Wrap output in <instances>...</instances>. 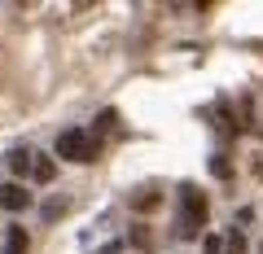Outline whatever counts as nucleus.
<instances>
[{"mask_svg":"<svg viewBox=\"0 0 263 254\" xmlns=\"http://www.w3.org/2000/svg\"><path fill=\"white\" fill-rule=\"evenodd\" d=\"M202 254H224V241H219V237H206V241H202Z\"/></svg>","mask_w":263,"mask_h":254,"instance_id":"nucleus-11","label":"nucleus"},{"mask_svg":"<svg viewBox=\"0 0 263 254\" xmlns=\"http://www.w3.org/2000/svg\"><path fill=\"white\" fill-rule=\"evenodd\" d=\"M158 206H162L158 188H136V193H132V210H141V215H145V210H158Z\"/></svg>","mask_w":263,"mask_h":254,"instance_id":"nucleus-4","label":"nucleus"},{"mask_svg":"<svg viewBox=\"0 0 263 254\" xmlns=\"http://www.w3.org/2000/svg\"><path fill=\"white\" fill-rule=\"evenodd\" d=\"M97 254H119V241H110L105 250H97Z\"/></svg>","mask_w":263,"mask_h":254,"instance_id":"nucleus-13","label":"nucleus"},{"mask_svg":"<svg viewBox=\"0 0 263 254\" xmlns=\"http://www.w3.org/2000/svg\"><path fill=\"white\" fill-rule=\"evenodd\" d=\"M0 206L18 215V210H27V206H31V193H27L22 184H0Z\"/></svg>","mask_w":263,"mask_h":254,"instance_id":"nucleus-3","label":"nucleus"},{"mask_svg":"<svg viewBox=\"0 0 263 254\" xmlns=\"http://www.w3.org/2000/svg\"><path fill=\"white\" fill-rule=\"evenodd\" d=\"M31 175H35L40 184H53V180H57V162L44 158V153H35V162H31Z\"/></svg>","mask_w":263,"mask_h":254,"instance_id":"nucleus-6","label":"nucleus"},{"mask_svg":"<svg viewBox=\"0 0 263 254\" xmlns=\"http://www.w3.org/2000/svg\"><path fill=\"white\" fill-rule=\"evenodd\" d=\"M31 162H35L31 149H13L9 153V171H13V175H31Z\"/></svg>","mask_w":263,"mask_h":254,"instance_id":"nucleus-7","label":"nucleus"},{"mask_svg":"<svg viewBox=\"0 0 263 254\" xmlns=\"http://www.w3.org/2000/svg\"><path fill=\"white\" fill-rule=\"evenodd\" d=\"M136 250H154V232H149V224H132V237H127Z\"/></svg>","mask_w":263,"mask_h":254,"instance_id":"nucleus-8","label":"nucleus"},{"mask_svg":"<svg viewBox=\"0 0 263 254\" xmlns=\"http://www.w3.org/2000/svg\"><path fill=\"white\" fill-rule=\"evenodd\" d=\"M66 206H70L66 198H53V202H44V210H40V215H44V224H53V219H62V215H66Z\"/></svg>","mask_w":263,"mask_h":254,"instance_id":"nucleus-9","label":"nucleus"},{"mask_svg":"<svg viewBox=\"0 0 263 254\" xmlns=\"http://www.w3.org/2000/svg\"><path fill=\"white\" fill-rule=\"evenodd\" d=\"M31 250V237H27V228H18L13 224L9 232H5V254H27Z\"/></svg>","mask_w":263,"mask_h":254,"instance_id":"nucleus-5","label":"nucleus"},{"mask_svg":"<svg viewBox=\"0 0 263 254\" xmlns=\"http://www.w3.org/2000/svg\"><path fill=\"white\" fill-rule=\"evenodd\" d=\"M97 153H101V141H97L92 132H84V127H66V132L57 136V158H70V162H97Z\"/></svg>","mask_w":263,"mask_h":254,"instance_id":"nucleus-2","label":"nucleus"},{"mask_svg":"<svg viewBox=\"0 0 263 254\" xmlns=\"http://www.w3.org/2000/svg\"><path fill=\"white\" fill-rule=\"evenodd\" d=\"M254 175H259V180H263V162H254Z\"/></svg>","mask_w":263,"mask_h":254,"instance_id":"nucleus-14","label":"nucleus"},{"mask_svg":"<svg viewBox=\"0 0 263 254\" xmlns=\"http://www.w3.org/2000/svg\"><path fill=\"white\" fill-rule=\"evenodd\" d=\"M114 119H119L114 110H101V114H97V127H92V136H105V132H114Z\"/></svg>","mask_w":263,"mask_h":254,"instance_id":"nucleus-10","label":"nucleus"},{"mask_svg":"<svg viewBox=\"0 0 263 254\" xmlns=\"http://www.w3.org/2000/svg\"><path fill=\"white\" fill-rule=\"evenodd\" d=\"M206 228V193L197 184H180V219H176V237L193 241Z\"/></svg>","mask_w":263,"mask_h":254,"instance_id":"nucleus-1","label":"nucleus"},{"mask_svg":"<svg viewBox=\"0 0 263 254\" xmlns=\"http://www.w3.org/2000/svg\"><path fill=\"white\" fill-rule=\"evenodd\" d=\"M211 171H215V175H224V180L233 175V167H228V158H215V162H211Z\"/></svg>","mask_w":263,"mask_h":254,"instance_id":"nucleus-12","label":"nucleus"}]
</instances>
